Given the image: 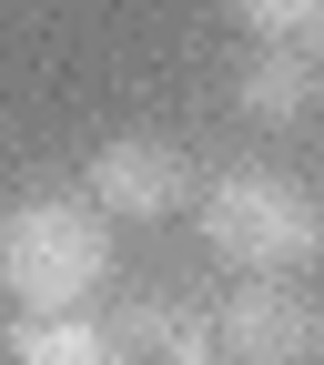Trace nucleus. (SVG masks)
Returning <instances> with one entry per match:
<instances>
[{
	"label": "nucleus",
	"mask_w": 324,
	"mask_h": 365,
	"mask_svg": "<svg viewBox=\"0 0 324 365\" xmlns=\"http://www.w3.org/2000/svg\"><path fill=\"white\" fill-rule=\"evenodd\" d=\"M234 112L263 122V132H294L314 112V51H284V41H263V51L234 71Z\"/></svg>",
	"instance_id": "obj_5"
},
{
	"label": "nucleus",
	"mask_w": 324,
	"mask_h": 365,
	"mask_svg": "<svg viewBox=\"0 0 324 365\" xmlns=\"http://www.w3.org/2000/svg\"><path fill=\"white\" fill-rule=\"evenodd\" d=\"M11 365H122V345H112L102 314H21Z\"/></svg>",
	"instance_id": "obj_7"
},
{
	"label": "nucleus",
	"mask_w": 324,
	"mask_h": 365,
	"mask_svg": "<svg viewBox=\"0 0 324 365\" xmlns=\"http://www.w3.org/2000/svg\"><path fill=\"white\" fill-rule=\"evenodd\" d=\"M193 213H203V244L234 264V274L294 284V274H314V254H324L314 193H304L294 173H273V163H234V173L193 182Z\"/></svg>",
	"instance_id": "obj_2"
},
{
	"label": "nucleus",
	"mask_w": 324,
	"mask_h": 365,
	"mask_svg": "<svg viewBox=\"0 0 324 365\" xmlns=\"http://www.w3.org/2000/svg\"><path fill=\"white\" fill-rule=\"evenodd\" d=\"M81 203L91 213H122V223H162V213H182L193 203V163H182L162 132H122V143H102L91 153V182H81Z\"/></svg>",
	"instance_id": "obj_4"
},
{
	"label": "nucleus",
	"mask_w": 324,
	"mask_h": 365,
	"mask_svg": "<svg viewBox=\"0 0 324 365\" xmlns=\"http://www.w3.org/2000/svg\"><path fill=\"white\" fill-rule=\"evenodd\" d=\"M203 325H213V355L223 365H314V345H324L314 294L304 284H273V274H244Z\"/></svg>",
	"instance_id": "obj_3"
},
{
	"label": "nucleus",
	"mask_w": 324,
	"mask_h": 365,
	"mask_svg": "<svg viewBox=\"0 0 324 365\" xmlns=\"http://www.w3.org/2000/svg\"><path fill=\"white\" fill-rule=\"evenodd\" d=\"M112 345H122V365H223L193 304H132V314H112Z\"/></svg>",
	"instance_id": "obj_6"
},
{
	"label": "nucleus",
	"mask_w": 324,
	"mask_h": 365,
	"mask_svg": "<svg viewBox=\"0 0 324 365\" xmlns=\"http://www.w3.org/2000/svg\"><path fill=\"white\" fill-rule=\"evenodd\" d=\"M102 284H112V223L81 193L0 203V294L21 314H91Z\"/></svg>",
	"instance_id": "obj_1"
},
{
	"label": "nucleus",
	"mask_w": 324,
	"mask_h": 365,
	"mask_svg": "<svg viewBox=\"0 0 324 365\" xmlns=\"http://www.w3.org/2000/svg\"><path fill=\"white\" fill-rule=\"evenodd\" d=\"M234 21L254 41H284V51H314V31H324V0H234Z\"/></svg>",
	"instance_id": "obj_8"
}]
</instances>
